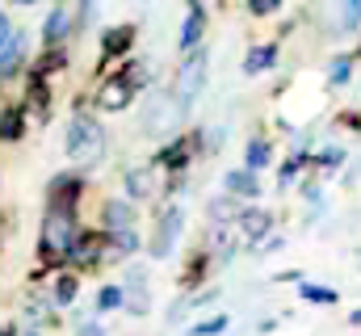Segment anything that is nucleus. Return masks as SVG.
Segmentation results:
<instances>
[{
    "label": "nucleus",
    "instance_id": "423d86ee",
    "mask_svg": "<svg viewBox=\"0 0 361 336\" xmlns=\"http://www.w3.org/2000/svg\"><path fill=\"white\" fill-rule=\"evenodd\" d=\"M21 55H25V38L13 30V38L0 47V76H8V72H17V64H21Z\"/></svg>",
    "mask_w": 361,
    "mask_h": 336
},
{
    "label": "nucleus",
    "instance_id": "4be33fe9",
    "mask_svg": "<svg viewBox=\"0 0 361 336\" xmlns=\"http://www.w3.org/2000/svg\"><path fill=\"white\" fill-rule=\"evenodd\" d=\"M114 244H118V252H135L139 248V236L135 232H114Z\"/></svg>",
    "mask_w": 361,
    "mask_h": 336
},
{
    "label": "nucleus",
    "instance_id": "6e6552de",
    "mask_svg": "<svg viewBox=\"0 0 361 336\" xmlns=\"http://www.w3.org/2000/svg\"><path fill=\"white\" fill-rule=\"evenodd\" d=\"M130 219H135V206L130 202H105V223L114 232H130Z\"/></svg>",
    "mask_w": 361,
    "mask_h": 336
},
{
    "label": "nucleus",
    "instance_id": "f8f14e48",
    "mask_svg": "<svg viewBox=\"0 0 361 336\" xmlns=\"http://www.w3.org/2000/svg\"><path fill=\"white\" fill-rule=\"evenodd\" d=\"M273 59H277V51H273V47H257V51L248 55L244 72H248V76H261V72H269V68H273Z\"/></svg>",
    "mask_w": 361,
    "mask_h": 336
},
{
    "label": "nucleus",
    "instance_id": "f3484780",
    "mask_svg": "<svg viewBox=\"0 0 361 336\" xmlns=\"http://www.w3.org/2000/svg\"><path fill=\"white\" fill-rule=\"evenodd\" d=\"M227 328V316H210V320H202V324H193V332L189 336H214Z\"/></svg>",
    "mask_w": 361,
    "mask_h": 336
},
{
    "label": "nucleus",
    "instance_id": "dca6fc26",
    "mask_svg": "<svg viewBox=\"0 0 361 336\" xmlns=\"http://www.w3.org/2000/svg\"><path fill=\"white\" fill-rule=\"evenodd\" d=\"M126 189H130V198H147V189H152V176H147L143 168H135V172L126 176Z\"/></svg>",
    "mask_w": 361,
    "mask_h": 336
},
{
    "label": "nucleus",
    "instance_id": "9d476101",
    "mask_svg": "<svg viewBox=\"0 0 361 336\" xmlns=\"http://www.w3.org/2000/svg\"><path fill=\"white\" fill-rule=\"evenodd\" d=\"M197 38H202V8L193 4V8H189V17H185V30H180V51H193V47H197Z\"/></svg>",
    "mask_w": 361,
    "mask_h": 336
},
{
    "label": "nucleus",
    "instance_id": "9b49d317",
    "mask_svg": "<svg viewBox=\"0 0 361 336\" xmlns=\"http://www.w3.org/2000/svg\"><path fill=\"white\" fill-rule=\"evenodd\" d=\"M122 299L130 303V311H135V316H143V311H147V286H143V273H130V290H122Z\"/></svg>",
    "mask_w": 361,
    "mask_h": 336
},
{
    "label": "nucleus",
    "instance_id": "f03ea898",
    "mask_svg": "<svg viewBox=\"0 0 361 336\" xmlns=\"http://www.w3.org/2000/svg\"><path fill=\"white\" fill-rule=\"evenodd\" d=\"M202 84H206V51H193L185 64H180L177 72V84H173V101H177L180 109L202 92Z\"/></svg>",
    "mask_w": 361,
    "mask_h": 336
},
{
    "label": "nucleus",
    "instance_id": "aec40b11",
    "mask_svg": "<svg viewBox=\"0 0 361 336\" xmlns=\"http://www.w3.org/2000/svg\"><path fill=\"white\" fill-rule=\"evenodd\" d=\"M302 299H311V303H336V290H324V286H302Z\"/></svg>",
    "mask_w": 361,
    "mask_h": 336
},
{
    "label": "nucleus",
    "instance_id": "2eb2a0df",
    "mask_svg": "<svg viewBox=\"0 0 361 336\" xmlns=\"http://www.w3.org/2000/svg\"><path fill=\"white\" fill-rule=\"evenodd\" d=\"M265 164H269V143L252 139V143H248V172H261Z\"/></svg>",
    "mask_w": 361,
    "mask_h": 336
},
{
    "label": "nucleus",
    "instance_id": "0eeeda50",
    "mask_svg": "<svg viewBox=\"0 0 361 336\" xmlns=\"http://www.w3.org/2000/svg\"><path fill=\"white\" fill-rule=\"evenodd\" d=\"M126 97H130V80H126V76H114V80L101 88V105H105V109H122Z\"/></svg>",
    "mask_w": 361,
    "mask_h": 336
},
{
    "label": "nucleus",
    "instance_id": "5701e85b",
    "mask_svg": "<svg viewBox=\"0 0 361 336\" xmlns=\"http://www.w3.org/2000/svg\"><path fill=\"white\" fill-rule=\"evenodd\" d=\"M126 42H130V34H126V30H109V34H105V51H122Z\"/></svg>",
    "mask_w": 361,
    "mask_h": 336
},
{
    "label": "nucleus",
    "instance_id": "412c9836",
    "mask_svg": "<svg viewBox=\"0 0 361 336\" xmlns=\"http://www.w3.org/2000/svg\"><path fill=\"white\" fill-rule=\"evenodd\" d=\"M55 299H59V303H72V299H76V277H59Z\"/></svg>",
    "mask_w": 361,
    "mask_h": 336
},
{
    "label": "nucleus",
    "instance_id": "4468645a",
    "mask_svg": "<svg viewBox=\"0 0 361 336\" xmlns=\"http://www.w3.org/2000/svg\"><path fill=\"white\" fill-rule=\"evenodd\" d=\"M240 223H244L248 236H265V232H269V215H265V210H244Z\"/></svg>",
    "mask_w": 361,
    "mask_h": 336
},
{
    "label": "nucleus",
    "instance_id": "f257e3e1",
    "mask_svg": "<svg viewBox=\"0 0 361 336\" xmlns=\"http://www.w3.org/2000/svg\"><path fill=\"white\" fill-rule=\"evenodd\" d=\"M68 156L80 168H92L105 156V131L92 122L89 114H76L72 126H68Z\"/></svg>",
    "mask_w": 361,
    "mask_h": 336
},
{
    "label": "nucleus",
    "instance_id": "7ed1b4c3",
    "mask_svg": "<svg viewBox=\"0 0 361 336\" xmlns=\"http://www.w3.org/2000/svg\"><path fill=\"white\" fill-rule=\"evenodd\" d=\"M76 223L68 210H51L47 223H42V252H72L76 248Z\"/></svg>",
    "mask_w": 361,
    "mask_h": 336
},
{
    "label": "nucleus",
    "instance_id": "39448f33",
    "mask_svg": "<svg viewBox=\"0 0 361 336\" xmlns=\"http://www.w3.org/2000/svg\"><path fill=\"white\" fill-rule=\"evenodd\" d=\"M180 227H185V215H180V206H169V210H164V219H160V227H156V240H152V256H169V252L177 248Z\"/></svg>",
    "mask_w": 361,
    "mask_h": 336
},
{
    "label": "nucleus",
    "instance_id": "a878e982",
    "mask_svg": "<svg viewBox=\"0 0 361 336\" xmlns=\"http://www.w3.org/2000/svg\"><path fill=\"white\" fill-rule=\"evenodd\" d=\"M273 8H277L273 0H252V13H273Z\"/></svg>",
    "mask_w": 361,
    "mask_h": 336
},
{
    "label": "nucleus",
    "instance_id": "bb28decb",
    "mask_svg": "<svg viewBox=\"0 0 361 336\" xmlns=\"http://www.w3.org/2000/svg\"><path fill=\"white\" fill-rule=\"evenodd\" d=\"M80 336H105V332H101L97 324H85V328H80Z\"/></svg>",
    "mask_w": 361,
    "mask_h": 336
},
{
    "label": "nucleus",
    "instance_id": "20e7f679",
    "mask_svg": "<svg viewBox=\"0 0 361 336\" xmlns=\"http://www.w3.org/2000/svg\"><path fill=\"white\" fill-rule=\"evenodd\" d=\"M180 114H185V109H180L173 97H152L147 109H143V126H147L152 135H164V131H173L180 122Z\"/></svg>",
    "mask_w": 361,
    "mask_h": 336
},
{
    "label": "nucleus",
    "instance_id": "393cba45",
    "mask_svg": "<svg viewBox=\"0 0 361 336\" xmlns=\"http://www.w3.org/2000/svg\"><path fill=\"white\" fill-rule=\"evenodd\" d=\"M8 38H13V25H8V17H4V13H0V47H4V42H8Z\"/></svg>",
    "mask_w": 361,
    "mask_h": 336
},
{
    "label": "nucleus",
    "instance_id": "a211bd4d",
    "mask_svg": "<svg viewBox=\"0 0 361 336\" xmlns=\"http://www.w3.org/2000/svg\"><path fill=\"white\" fill-rule=\"evenodd\" d=\"M0 135H4V139H17V135H21V114H17V109H8V114L0 118Z\"/></svg>",
    "mask_w": 361,
    "mask_h": 336
},
{
    "label": "nucleus",
    "instance_id": "6ab92c4d",
    "mask_svg": "<svg viewBox=\"0 0 361 336\" xmlns=\"http://www.w3.org/2000/svg\"><path fill=\"white\" fill-rule=\"evenodd\" d=\"M97 307H101V311H114V307H122V290H118V286H105V290L97 294Z\"/></svg>",
    "mask_w": 361,
    "mask_h": 336
},
{
    "label": "nucleus",
    "instance_id": "cd10ccee",
    "mask_svg": "<svg viewBox=\"0 0 361 336\" xmlns=\"http://www.w3.org/2000/svg\"><path fill=\"white\" fill-rule=\"evenodd\" d=\"M353 324H357V328H361V311H353Z\"/></svg>",
    "mask_w": 361,
    "mask_h": 336
},
{
    "label": "nucleus",
    "instance_id": "b1692460",
    "mask_svg": "<svg viewBox=\"0 0 361 336\" xmlns=\"http://www.w3.org/2000/svg\"><path fill=\"white\" fill-rule=\"evenodd\" d=\"M349 68H353L349 59H336V64H332V84H345V80H349Z\"/></svg>",
    "mask_w": 361,
    "mask_h": 336
},
{
    "label": "nucleus",
    "instance_id": "ddd939ff",
    "mask_svg": "<svg viewBox=\"0 0 361 336\" xmlns=\"http://www.w3.org/2000/svg\"><path fill=\"white\" fill-rule=\"evenodd\" d=\"M227 193H244V198H252L257 193V176L244 168V172H227Z\"/></svg>",
    "mask_w": 361,
    "mask_h": 336
},
{
    "label": "nucleus",
    "instance_id": "1a4fd4ad",
    "mask_svg": "<svg viewBox=\"0 0 361 336\" xmlns=\"http://www.w3.org/2000/svg\"><path fill=\"white\" fill-rule=\"evenodd\" d=\"M68 25H72V17H68V8H51V17H47V25H42V38L55 47L63 34H68Z\"/></svg>",
    "mask_w": 361,
    "mask_h": 336
}]
</instances>
